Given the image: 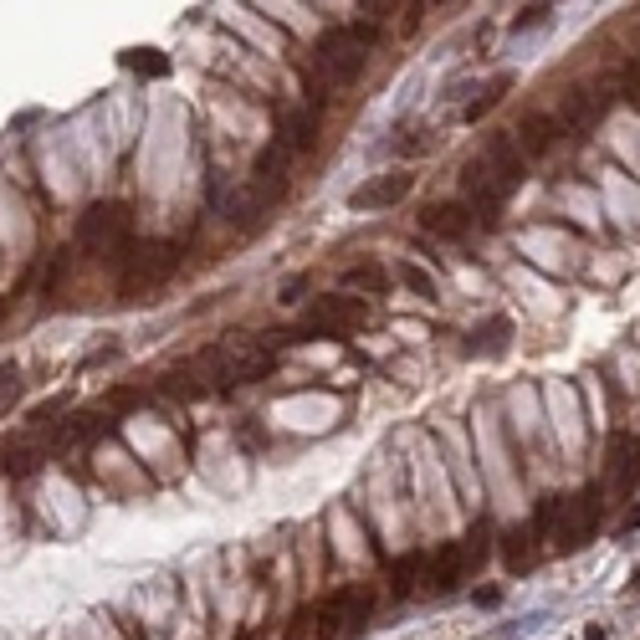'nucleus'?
Here are the masks:
<instances>
[{
	"mask_svg": "<svg viewBox=\"0 0 640 640\" xmlns=\"http://www.w3.org/2000/svg\"><path fill=\"white\" fill-rule=\"evenodd\" d=\"M123 241V210L118 205H108V200H98V205H88L82 210V221H77V241L82 246H103V241Z\"/></svg>",
	"mask_w": 640,
	"mask_h": 640,
	"instance_id": "10",
	"label": "nucleus"
},
{
	"mask_svg": "<svg viewBox=\"0 0 640 640\" xmlns=\"http://www.w3.org/2000/svg\"><path fill=\"white\" fill-rule=\"evenodd\" d=\"M600 113H605V98H600V93H589V88H569L553 118H559V128H589Z\"/></svg>",
	"mask_w": 640,
	"mask_h": 640,
	"instance_id": "13",
	"label": "nucleus"
},
{
	"mask_svg": "<svg viewBox=\"0 0 640 640\" xmlns=\"http://www.w3.org/2000/svg\"><path fill=\"white\" fill-rule=\"evenodd\" d=\"M620 93H625V103H640V57H630V62H620Z\"/></svg>",
	"mask_w": 640,
	"mask_h": 640,
	"instance_id": "24",
	"label": "nucleus"
},
{
	"mask_svg": "<svg viewBox=\"0 0 640 640\" xmlns=\"http://www.w3.org/2000/svg\"><path fill=\"white\" fill-rule=\"evenodd\" d=\"M466 543H441L431 559H425V574H420V584L431 589V594H451L456 584H461V574H466Z\"/></svg>",
	"mask_w": 640,
	"mask_h": 640,
	"instance_id": "5",
	"label": "nucleus"
},
{
	"mask_svg": "<svg viewBox=\"0 0 640 640\" xmlns=\"http://www.w3.org/2000/svg\"><path fill=\"white\" fill-rule=\"evenodd\" d=\"M507 88H512V77H507V72H502V77H492V82H487V93H482L477 103H466V123L487 118V113H492V108L502 103V93H507Z\"/></svg>",
	"mask_w": 640,
	"mask_h": 640,
	"instance_id": "18",
	"label": "nucleus"
},
{
	"mask_svg": "<svg viewBox=\"0 0 640 640\" xmlns=\"http://www.w3.org/2000/svg\"><path fill=\"white\" fill-rule=\"evenodd\" d=\"M149 395L144 390H134V384H118V390H108V400H103V410L118 420V415H128V410H139Z\"/></svg>",
	"mask_w": 640,
	"mask_h": 640,
	"instance_id": "19",
	"label": "nucleus"
},
{
	"mask_svg": "<svg viewBox=\"0 0 640 640\" xmlns=\"http://www.w3.org/2000/svg\"><path fill=\"white\" fill-rule=\"evenodd\" d=\"M543 16H548V6H528V16H518V21H512V26H518V31H523V26H538Z\"/></svg>",
	"mask_w": 640,
	"mask_h": 640,
	"instance_id": "27",
	"label": "nucleus"
},
{
	"mask_svg": "<svg viewBox=\"0 0 640 640\" xmlns=\"http://www.w3.org/2000/svg\"><path fill=\"white\" fill-rule=\"evenodd\" d=\"M502 333H507V323L492 318L482 333H472V354H477V349H482V354H497V349H502Z\"/></svg>",
	"mask_w": 640,
	"mask_h": 640,
	"instance_id": "23",
	"label": "nucleus"
},
{
	"mask_svg": "<svg viewBox=\"0 0 640 640\" xmlns=\"http://www.w3.org/2000/svg\"><path fill=\"white\" fill-rule=\"evenodd\" d=\"M159 390H164V395H175V400H195V395H200V384H195V374H164V379H159Z\"/></svg>",
	"mask_w": 640,
	"mask_h": 640,
	"instance_id": "22",
	"label": "nucleus"
},
{
	"mask_svg": "<svg viewBox=\"0 0 640 640\" xmlns=\"http://www.w3.org/2000/svg\"><path fill=\"white\" fill-rule=\"evenodd\" d=\"M472 226H477V216H472V205H461V200H436V205L420 210V231H431L441 241H466Z\"/></svg>",
	"mask_w": 640,
	"mask_h": 640,
	"instance_id": "4",
	"label": "nucleus"
},
{
	"mask_svg": "<svg viewBox=\"0 0 640 640\" xmlns=\"http://www.w3.org/2000/svg\"><path fill=\"white\" fill-rule=\"evenodd\" d=\"M277 144H282L287 154H308V149L318 144V118H313L308 108L282 113V118H277Z\"/></svg>",
	"mask_w": 640,
	"mask_h": 640,
	"instance_id": "12",
	"label": "nucleus"
},
{
	"mask_svg": "<svg viewBox=\"0 0 640 640\" xmlns=\"http://www.w3.org/2000/svg\"><path fill=\"white\" fill-rule=\"evenodd\" d=\"M415 190V175H405V169H390V175H374L369 185H359L349 195L354 210H384V205H400L405 195Z\"/></svg>",
	"mask_w": 640,
	"mask_h": 640,
	"instance_id": "7",
	"label": "nucleus"
},
{
	"mask_svg": "<svg viewBox=\"0 0 640 640\" xmlns=\"http://www.w3.org/2000/svg\"><path fill=\"white\" fill-rule=\"evenodd\" d=\"M175 267H180L175 246H164V241H134V246L118 256V297H123V303H139V297L159 292L169 277H175Z\"/></svg>",
	"mask_w": 640,
	"mask_h": 640,
	"instance_id": "1",
	"label": "nucleus"
},
{
	"mask_svg": "<svg viewBox=\"0 0 640 640\" xmlns=\"http://www.w3.org/2000/svg\"><path fill=\"white\" fill-rule=\"evenodd\" d=\"M313 323L318 328H369L374 323V308H369V297H349V292H328L313 303Z\"/></svg>",
	"mask_w": 640,
	"mask_h": 640,
	"instance_id": "2",
	"label": "nucleus"
},
{
	"mask_svg": "<svg viewBox=\"0 0 640 640\" xmlns=\"http://www.w3.org/2000/svg\"><path fill=\"white\" fill-rule=\"evenodd\" d=\"M502 559H507V569H533V528L502 533Z\"/></svg>",
	"mask_w": 640,
	"mask_h": 640,
	"instance_id": "15",
	"label": "nucleus"
},
{
	"mask_svg": "<svg viewBox=\"0 0 640 640\" xmlns=\"http://www.w3.org/2000/svg\"><path fill=\"white\" fill-rule=\"evenodd\" d=\"M594 523H600V502H594V492H579V497L564 502V518H559V533H553V543L569 553V548H579V543L594 533Z\"/></svg>",
	"mask_w": 640,
	"mask_h": 640,
	"instance_id": "6",
	"label": "nucleus"
},
{
	"mask_svg": "<svg viewBox=\"0 0 640 640\" xmlns=\"http://www.w3.org/2000/svg\"><path fill=\"white\" fill-rule=\"evenodd\" d=\"M400 282H405L415 297H436V277H431V272H420L415 262H400Z\"/></svg>",
	"mask_w": 640,
	"mask_h": 640,
	"instance_id": "20",
	"label": "nucleus"
},
{
	"mask_svg": "<svg viewBox=\"0 0 640 640\" xmlns=\"http://www.w3.org/2000/svg\"><path fill=\"white\" fill-rule=\"evenodd\" d=\"M461 190L472 195V205L487 210V221H492L497 210H502V200H507L512 185H502V175H497L487 159H472V164H461Z\"/></svg>",
	"mask_w": 640,
	"mask_h": 640,
	"instance_id": "3",
	"label": "nucleus"
},
{
	"mask_svg": "<svg viewBox=\"0 0 640 640\" xmlns=\"http://www.w3.org/2000/svg\"><path fill=\"white\" fill-rule=\"evenodd\" d=\"M605 456H610V487H615L620 497H630L635 482H640V441H635L630 431H615L610 446H605Z\"/></svg>",
	"mask_w": 640,
	"mask_h": 640,
	"instance_id": "8",
	"label": "nucleus"
},
{
	"mask_svg": "<svg viewBox=\"0 0 640 640\" xmlns=\"http://www.w3.org/2000/svg\"><path fill=\"white\" fill-rule=\"evenodd\" d=\"M57 410H67V400H52V405H41V410L31 415V425H47V420H52Z\"/></svg>",
	"mask_w": 640,
	"mask_h": 640,
	"instance_id": "26",
	"label": "nucleus"
},
{
	"mask_svg": "<svg viewBox=\"0 0 640 640\" xmlns=\"http://www.w3.org/2000/svg\"><path fill=\"white\" fill-rule=\"evenodd\" d=\"M431 144H436V139L425 134L420 123H405V128H400V139H390V154H400V159H415V154H425Z\"/></svg>",
	"mask_w": 640,
	"mask_h": 640,
	"instance_id": "17",
	"label": "nucleus"
},
{
	"mask_svg": "<svg viewBox=\"0 0 640 640\" xmlns=\"http://www.w3.org/2000/svg\"><path fill=\"white\" fill-rule=\"evenodd\" d=\"M482 159L497 169L502 185H512V190L528 180V154L518 149V139H512V134H487V154Z\"/></svg>",
	"mask_w": 640,
	"mask_h": 640,
	"instance_id": "9",
	"label": "nucleus"
},
{
	"mask_svg": "<svg viewBox=\"0 0 640 640\" xmlns=\"http://www.w3.org/2000/svg\"><path fill=\"white\" fill-rule=\"evenodd\" d=\"M420 553H410V559H400L395 569H390V594H395V600H410V594H415V584H420Z\"/></svg>",
	"mask_w": 640,
	"mask_h": 640,
	"instance_id": "16",
	"label": "nucleus"
},
{
	"mask_svg": "<svg viewBox=\"0 0 640 640\" xmlns=\"http://www.w3.org/2000/svg\"><path fill=\"white\" fill-rule=\"evenodd\" d=\"M559 134H564V128H559V118H553V113H523V123H518V149L528 154V159H543L553 144H559Z\"/></svg>",
	"mask_w": 640,
	"mask_h": 640,
	"instance_id": "11",
	"label": "nucleus"
},
{
	"mask_svg": "<svg viewBox=\"0 0 640 640\" xmlns=\"http://www.w3.org/2000/svg\"><path fill=\"white\" fill-rule=\"evenodd\" d=\"M11 313V297H0V318H6Z\"/></svg>",
	"mask_w": 640,
	"mask_h": 640,
	"instance_id": "28",
	"label": "nucleus"
},
{
	"mask_svg": "<svg viewBox=\"0 0 640 640\" xmlns=\"http://www.w3.org/2000/svg\"><path fill=\"white\" fill-rule=\"evenodd\" d=\"M36 461H41V451H11V477H21V472L31 477V472H36Z\"/></svg>",
	"mask_w": 640,
	"mask_h": 640,
	"instance_id": "25",
	"label": "nucleus"
},
{
	"mask_svg": "<svg viewBox=\"0 0 640 640\" xmlns=\"http://www.w3.org/2000/svg\"><path fill=\"white\" fill-rule=\"evenodd\" d=\"M344 287H354V297H369V292H384L390 287V272H384L379 262H354L344 272Z\"/></svg>",
	"mask_w": 640,
	"mask_h": 640,
	"instance_id": "14",
	"label": "nucleus"
},
{
	"mask_svg": "<svg viewBox=\"0 0 640 640\" xmlns=\"http://www.w3.org/2000/svg\"><path fill=\"white\" fill-rule=\"evenodd\" d=\"M318 640V605H303V610H297L292 615V625H287V640Z\"/></svg>",
	"mask_w": 640,
	"mask_h": 640,
	"instance_id": "21",
	"label": "nucleus"
}]
</instances>
